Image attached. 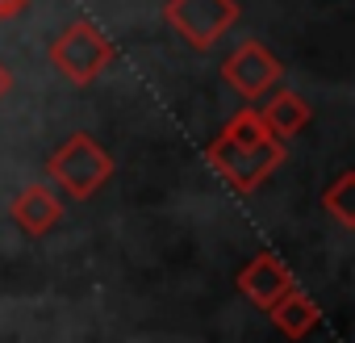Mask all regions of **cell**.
Here are the masks:
<instances>
[{
	"label": "cell",
	"instance_id": "8fae6325",
	"mask_svg": "<svg viewBox=\"0 0 355 343\" xmlns=\"http://www.w3.org/2000/svg\"><path fill=\"white\" fill-rule=\"evenodd\" d=\"M34 5V0H0V22H9V17H17V13H26Z\"/></svg>",
	"mask_w": 355,
	"mask_h": 343
},
{
	"label": "cell",
	"instance_id": "8992f818",
	"mask_svg": "<svg viewBox=\"0 0 355 343\" xmlns=\"http://www.w3.org/2000/svg\"><path fill=\"white\" fill-rule=\"evenodd\" d=\"M239 293L247 297V301H255L259 310H268V306H276L284 293H293L297 289V281H293V272H288V264L276 256V251H259L255 260H247L243 268H239Z\"/></svg>",
	"mask_w": 355,
	"mask_h": 343
},
{
	"label": "cell",
	"instance_id": "7c38bea8",
	"mask_svg": "<svg viewBox=\"0 0 355 343\" xmlns=\"http://www.w3.org/2000/svg\"><path fill=\"white\" fill-rule=\"evenodd\" d=\"M9 88H13V72H9L5 63H0V101L9 97Z\"/></svg>",
	"mask_w": 355,
	"mask_h": 343
},
{
	"label": "cell",
	"instance_id": "30bf717a",
	"mask_svg": "<svg viewBox=\"0 0 355 343\" xmlns=\"http://www.w3.org/2000/svg\"><path fill=\"white\" fill-rule=\"evenodd\" d=\"M322 206H326V214H334L338 226L355 231V172H343V176H334V185L322 193Z\"/></svg>",
	"mask_w": 355,
	"mask_h": 343
},
{
	"label": "cell",
	"instance_id": "6da1fadb",
	"mask_svg": "<svg viewBox=\"0 0 355 343\" xmlns=\"http://www.w3.org/2000/svg\"><path fill=\"white\" fill-rule=\"evenodd\" d=\"M205 163L234 189V193H255L272 172L284 163V147L280 138L263 126L259 109H239L226 130L205 147Z\"/></svg>",
	"mask_w": 355,
	"mask_h": 343
},
{
	"label": "cell",
	"instance_id": "7a4b0ae2",
	"mask_svg": "<svg viewBox=\"0 0 355 343\" xmlns=\"http://www.w3.org/2000/svg\"><path fill=\"white\" fill-rule=\"evenodd\" d=\"M46 176L71 197V201H88L96 197L109 181H113V155L92 138V134H71L63 147H55V155L46 159Z\"/></svg>",
	"mask_w": 355,
	"mask_h": 343
},
{
	"label": "cell",
	"instance_id": "ba28073f",
	"mask_svg": "<svg viewBox=\"0 0 355 343\" xmlns=\"http://www.w3.org/2000/svg\"><path fill=\"white\" fill-rule=\"evenodd\" d=\"M259 117H263V126L284 142V138H297L305 126H309V117H313V109H309V101L301 97V92H288V88H272L268 97H263V109H259Z\"/></svg>",
	"mask_w": 355,
	"mask_h": 343
},
{
	"label": "cell",
	"instance_id": "52a82bcc",
	"mask_svg": "<svg viewBox=\"0 0 355 343\" xmlns=\"http://www.w3.org/2000/svg\"><path fill=\"white\" fill-rule=\"evenodd\" d=\"M9 214H13V222H17L21 235L42 239V235H51V231L59 226V218H63V201H59L46 185H30V189H21V193L13 197Z\"/></svg>",
	"mask_w": 355,
	"mask_h": 343
},
{
	"label": "cell",
	"instance_id": "5b68a950",
	"mask_svg": "<svg viewBox=\"0 0 355 343\" xmlns=\"http://www.w3.org/2000/svg\"><path fill=\"white\" fill-rule=\"evenodd\" d=\"M222 80L243 97V101H263L280 80H284V67H280V59L263 47V42H243V47H234L230 55H226V63H222Z\"/></svg>",
	"mask_w": 355,
	"mask_h": 343
},
{
	"label": "cell",
	"instance_id": "3957f363",
	"mask_svg": "<svg viewBox=\"0 0 355 343\" xmlns=\"http://www.w3.org/2000/svg\"><path fill=\"white\" fill-rule=\"evenodd\" d=\"M51 67L63 76V80H71V84H92L109 63H113V42L105 38V30L96 26V22H88V17H76L71 26H63L59 34H55V42H51Z\"/></svg>",
	"mask_w": 355,
	"mask_h": 343
},
{
	"label": "cell",
	"instance_id": "9c48e42d",
	"mask_svg": "<svg viewBox=\"0 0 355 343\" xmlns=\"http://www.w3.org/2000/svg\"><path fill=\"white\" fill-rule=\"evenodd\" d=\"M268 314H272L276 331H280V335H288V339H305V335H313V331H318V322H322V310H318V306H313V297H305L301 289L284 293L276 306H268Z\"/></svg>",
	"mask_w": 355,
	"mask_h": 343
},
{
	"label": "cell",
	"instance_id": "277c9868",
	"mask_svg": "<svg viewBox=\"0 0 355 343\" xmlns=\"http://www.w3.org/2000/svg\"><path fill=\"white\" fill-rule=\"evenodd\" d=\"M163 22L193 51H214L239 26V0H167Z\"/></svg>",
	"mask_w": 355,
	"mask_h": 343
}]
</instances>
